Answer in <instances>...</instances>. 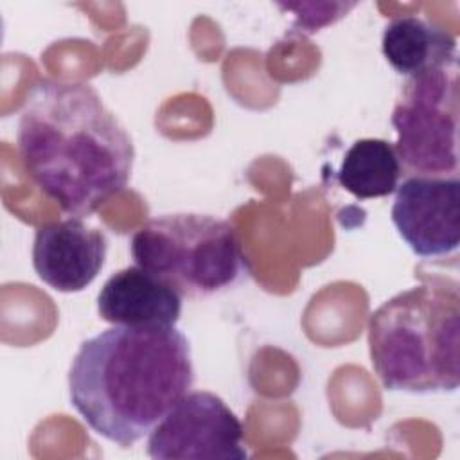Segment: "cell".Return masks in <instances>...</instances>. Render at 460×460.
I'll use <instances>...</instances> for the list:
<instances>
[{
  "label": "cell",
  "instance_id": "30bf717a",
  "mask_svg": "<svg viewBox=\"0 0 460 460\" xmlns=\"http://www.w3.org/2000/svg\"><path fill=\"white\" fill-rule=\"evenodd\" d=\"M383 54L408 79L458 65L456 40L420 16L394 18L383 32Z\"/></svg>",
  "mask_w": 460,
  "mask_h": 460
},
{
  "label": "cell",
  "instance_id": "8992f818",
  "mask_svg": "<svg viewBox=\"0 0 460 460\" xmlns=\"http://www.w3.org/2000/svg\"><path fill=\"white\" fill-rule=\"evenodd\" d=\"M147 455L153 460H244V428L219 395L187 392L149 431Z\"/></svg>",
  "mask_w": 460,
  "mask_h": 460
},
{
  "label": "cell",
  "instance_id": "277c9868",
  "mask_svg": "<svg viewBox=\"0 0 460 460\" xmlns=\"http://www.w3.org/2000/svg\"><path fill=\"white\" fill-rule=\"evenodd\" d=\"M137 266L172 286L181 296L225 291L246 275V257L235 228L208 214H164L131 237Z\"/></svg>",
  "mask_w": 460,
  "mask_h": 460
},
{
  "label": "cell",
  "instance_id": "ba28073f",
  "mask_svg": "<svg viewBox=\"0 0 460 460\" xmlns=\"http://www.w3.org/2000/svg\"><path fill=\"white\" fill-rule=\"evenodd\" d=\"M108 241L101 228L81 217L41 225L34 234L32 266L36 275L59 293H77L90 286L104 266Z\"/></svg>",
  "mask_w": 460,
  "mask_h": 460
},
{
  "label": "cell",
  "instance_id": "7a4b0ae2",
  "mask_svg": "<svg viewBox=\"0 0 460 460\" xmlns=\"http://www.w3.org/2000/svg\"><path fill=\"white\" fill-rule=\"evenodd\" d=\"M194 383L190 343L174 325H113L84 340L70 365V404L102 438L129 447Z\"/></svg>",
  "mask_w": 460,
  "mask_h": 460
},
{
  "label": "cell",
  "instance_id": "8fae6325",
  "mask_svg": "<svg viewBox=\"0 0 460 460\" xmlns=\"http://www.w3.org/2000/svg\"><path fill=\"white\" fill-rule=\"evenodd\" d=\"M402 174L394 144L383 138H359L343 155L338 183L358 199L385 198L395 192Z\"/></svg>",
  "mask_w": 460,
  "mask_h": 460
},
{
  "label": "cell",
  "instance_id": "52a82bcc",
  "mask_svg": "<svg viewBox=\"0 0 460 460\" xmlns=\"http://www.w3.org/2000/svg\"><path fill=\"white\" fill-rule=\"evenodd\" d=\"M392 223L410 250L426 259L446 257L460 244V180L413 174L395 189Z\"/></svg>",
  "mask_w": 460,
  "mask_h": 460
},
{
  "label": "cell",
  "instance_id": "9c48e42d",
  "mask_svg": "<svg viewBox=\"0 0 460 460\" xmlns=\"http://www.w3.org/2000/svg\"><path fill=\"white\" fill-rule=\"evenodd\" d=\"M97 309L113 325H176L181 295L140 266L115 271L97 295Z\"/></svg>",
  "mask_w": 460,
  "mask_h": 460
},
{
  "label": "cell",
  "instance_id": "6da1fadb",
  "mask_svg": "<svg viewBox=\"0 0 460 460\" xmlns=\"http://www.w3.org/2000/svg\"><path fill=\"white\" fill-rule=\"evenodd\" d=\"M18 153L27 176L66 214L95 212L129 181L135 146L86 83L43 79L20 113Z\"/></svg>",
  "mask_w": 460,
  "mask_h": 460
},
{
  "label": "cell",
  "instance_id": "5b68a950",
  "mask_svg": "<svg viewBox=\"0 0 460 460\" xmlns=\"http://www.w3.org/2000/svg\"><path fill=\"white\" fill-rule=\"evenodd\" d=\"M458 65L411 77L392 113L394 149L402 171L420 176L458 172Z\"/></svg>",
  "mask_w": 460,
  "mask_h": 460
},
{
  "label": "cell",
  "instance_id": "3957f363",
  "mask_svg": "<svg viewBox=\"0 0 460 460\" xmlns=\"http://www.w3.org/2000/svg\"><path fill=\"white\" fill-rule=\"evenodd\" d=\"M368 352L386 390L455 392L460 385L458 284L431 279L383 302L368 318Z\"/></svg>",
  "mask_w": 460,
  "mask_h": 460
}]
</instances>
